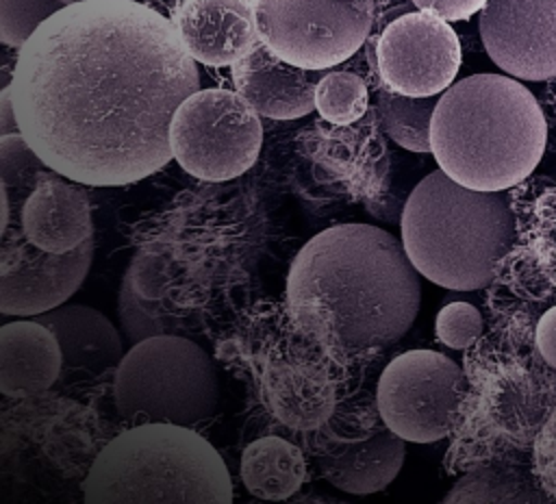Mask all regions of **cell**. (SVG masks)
Segmentation results:
<instances>
[{
	"instance_id": "8992f818",
	"label": "cell",
	"mask_w": 556,
	"mask_h": 504,
	"mask_svg": "<svg viewBox=\"0 0 556 504\" xmlns=\"http://www.w3.org/2000/svg\"><path fill=\"white\" fill-rule=\"evenodd\" d=\"M113 402L130 426L167 421L191 428L217 408V369L191 339L156 335L130 345L122 356L113 378Z\"/></svg>"
},
{
	"instance_id": "e0dca14e",
	"label": "cell",
	"mask_w": 556,
	"mask_h": 504,
	"mask_svg": "<svg viewBox=\"0 0 556 504\" xmlns=\"http://www.w3.org/2000/svg\"><path fill=\"white\" fill-rule=\"evenodd\" d=\"M35 319L54 332L65 378H93L117 367L126 354L117 328L91 306L65 304L35 315Z\"/></svg>"
},
{
	"instance_id": "8fae6325",
	"label": "cell",
	"mask_w": 556,
	"mask_h": 504,
	"mask_svg": "<svg viewBox=\"0 0 556 504\" xmlns=\"http://www.w3.org/2000/svg\"><path fill=\"white\" fill-rule=\"evenodd\" d=\"M93 259V241L56 254L35 248L17 226L2 232L0 245V313L41 315L61 306L85 280Z\"/></svg>"
},
{
	"instance_id": "4fadbf2b",
	"label": "cell",
	"mask_w": 556,
	"mask_h": 504,
	"mask_svg": "<svg viewBox=\"0 0 556 504\" xmlns=\"http://www.w3.org/2000/svg\"><path fill=\"white\" fill-rule=\"evenodd\" d=\"M267 408L291 430H313L334 411V380L319 356L306 350L271 352L261 369Z\"/></svg>"
},
{
	"instance_id": "ac0fdd59",
	"label": "cell",
	"mask_w": 556,
	"mask_h": 504,
	"mask_svg": "<svg viewBox=\"0 0 556 504\" xmlns=\"http://www.w3.org/2000/svg\"><path fill=\"white\" fill-rule=\"evenodd\" d=\"M63 371L54 332L37 319L7 322L0 328V391L9 398L37 395Z\"/></svg>"
},
{
	"instance_id": "d6986e66",
	"label": "cell",
	"mask_w": 556,
	"mask_h": 504,
	"mask_svg": "<svg viewBox=\"0 0 556 504\" xmlns=\"http://www.w3.org/2000/svg\"><path fill=\"white\" fill-rule=\"evenodd\" d=\"M404 439L393 430L378 432L365 441L345 443L317 458L321 476L343 493L367 495L382 491L402 469Z\"/></svg>"
},
{
	"instance_id": "ba28073f",
	"label": "cell",
	"mask_w": 556,
	"mask_h": 504,
	"mask_svg": "<svg viewBox=\"0 0 556 504\" xmlns=\"http://www.w3.org/2000/svg\"><path fill=\"white\" fill-rule=\"evenodd\" d=\"M376 0H254L261 43L280 59L330 70L348 61L367 39Z\"/></svg>"
},
{
	"instance_id": "f1b7e54d",
	"label": "cell",
	"mask_w": 556,
	"mask_h": 504,
	"mask_svg": "<svg viewBox=\"0 0 556 504\" xmlns=\"http://www.w3.org/2000/svg\"><path fill=\"white\" fill-rule=\"evenodd\" d=\"M15 133H20V124H17V115L11 98V87L7 85L0 91V137L15 135Z\"/></svg>"
},
{
	"instance_id": "52a82bcc",
	"label": "cell",
	"mask_w": 556,
	"mask_h": 504,
	"mask_svg": "<svg viewBox=\"0 0 556 504\" xmlns=\"http://www.w3.org/2000/svg\"><path fill=\"white\" fill-rule=\"evenodd\" d=\"M178 165L195 178L222 182L250 169L263 146L256 109L230 89H198L180 102L169 124Z\"/></svg>"
},
{
	"instance_id": "277c9868",
	"label": "cell",
	"mask_w": 556,
	"mask_h": 504,
	"mask_svg": "<svg viewBox=\"0 0 556 504\" xmlns=\"http://www.w3.org/2000/svg\"><path fill=\"white\" fill-rule=\"evenodd\" d=\"M513 237L515 217L504 191L465 187L441 167L417 182L402 213V245L410 263L454 291L486 287Z\"/></svg>"
},
{
	"instance_id": "83f0119b",
	"label": "cell",
	"mask_w": 556,
	"mask_h": 504,
	"mask_svg": "<svg viewBox=\"0 0 556 504\" xmlns=\"http://www.w3.org/2000/svg\"><path fill=\"white\" fill-rule=\"evenodd\" d=\"M536 350L543 363L556 369V304L547 308L536 324Z\"/></svg>"
},
{
	"instance_id": "6da1fadb",
	"label": "cell",
	"mask_w": 556,
	"mask_h": 504,
	"mask_svg": "<svg viewBox=\"0 0 556 504\" xmlns=\"http://www.w3.org/2000/svg\"><path fill=\"white\" fill-rule=\"evenodd\" d=\"M20 133L48 167L91 187L132 185L169 163V124L200 89L176 26L141 0H83L17 50Z\"/></svg>"
},
{
	"instance_id": "4316f807",
	"label": "cell",
	"mask_w": 556,
	"mask_h": 504,
	"mask_svg": "<svg viewBox=\"0 0 556 504\" xmlns=\"http://www.w3.org/2000/svg\"><path fill=\"white\" fill-rule=\"evenodd\" d=\"M419 11L432 13L445 22L469 20L473 13L482 11L486 0H410Z\"/></svg>"
},
{
	"instance_id": "30bf717a",
	"label": "cell",
	"mask_w": 556,
	"mask_h": 504,
	"mask_svg": "<svg viewBox=\"0 0 556 504\" xmlns=\"http://www.w3.org/2000/svg\"><path fill=\"white\" fill-rule=\"evenodd\" d=\"M376 67L382 85L395 93L441 96L458 74L460 41L445 20L417 9L380 33Z\"/></svg>"
},
{
	"instance_id": "3957f363",
	"label": "cell",
	"mask_w": 556,
	"mask_h": 504,
	"mask_svg": "<svg viewBox=\"0 0 556 504\" xmlns=\"http://www.w3.org/2000/svg\"><path fill=\"white\" fill-rule=\"evenodd\" d=\"M432 154L456 182L506 191L528 178L547 143V122L532 91L515 76L473 74L437 102Z\"/></svg>"
},
{
	"instance_id": "cb8c5ba5",
	"label": "cell",
	"mask_w": 556,
	"mask_h": 504,
	"mask_svg": "<svg viewBox=\"0 0 556 504\" xmlns=\"http://www.w3.org/2000/svg\"><path fill=\"white\" fill-rule=\"evenodd\" d=\"M117 317L122 335L130 345L156 335L174 332L176 326V322H172V317L161 308L159 302H152L137 291L132 282V272H128L122 280L117 293Z\"/></svg>"
},
{
	"instance_id": "603a6c76",
	"label": "cell",
	"mask_w": 556,
	"mask_h": 504,
	"mask_svg": "<svg viewBox=\"0 0 556 504\" xmlns=\"http://www.w3.org/2000/svg\"><path fill=\"white\" fill-rule=\"evenodd\" d=\"M534 495L515 469L478 467L450 489L445 502H536Z\"/></svg>"
},
{
	"instance_id": "ffe728a7",
	"label": "cell",
	"mask_w": 556,
	"mask_h": 504,
	"mask_svg": "<svg viewBox=\"0 0 556 504\" xmlns=\"http://www.w3.org/2000/svg\"><path fill=\"white\" fill-rule=\"evenodd\" d=\"M245 489L261 500H287L306 478V461L300 448L282 437L252 441L239 461Z\"/></svg>"
},
{
	"instance_id": "7c38bea8",
	"label": "cell",
	"mask_w": 556,
	"mask_h": 504,
	"mask_svg": "<svg viewBox=\"0 0 556 504\" xmlns=\"http://www.w3.org/2000/svg\"><path fill=\"white\" fill-rule=\"evenodd\" d=\"M480 37L491 61L508 76H556V0H486Z\"/></svg>"
},
{
	"instance_id": "5b68a950",
	"label": "cell",
	"mask_w": 556,
	"mask_h": 504,
	"mask_svg": "<svg viewBox=\"0 0 556 504\" xmlns=\"http://www.w3.org/2000/svg\"><path fill=\"white\" fill-rule=\"evenodd\" d=\"M83 497L89 504H228L232 482L219 452L189 426L137 424L96 456Z\"/></svg>"
},
{
	"instance_id": "44dd1931",
	"label": "cell",
	"mask_w": 556,
	"mask_h": 504,
	"mask_svg": "<svg viewBox=\"0 0 556 504\" xmlns=\"http://www.w3.org/2000/svg\"><path fill=\"white\" fill-rule=\"evenodd\" d=\"M439 96H404L387 87L378 91L376 115L380 128L410 152H432L430 128Z\"/></svg>"
},
{
	"instance_id": "7a4b0ae2",
	"label": "cell",
	"mask_w": 556,
	"mask_h": 504,
	"mask_svg": "<svg viewBox=\"0 0 556 504\" xmlns=\"http://www.w3.org/2000/svg\"><path fill=\"white\" fill-rule=\"evenodd\" d=\"M421 300L419 272L404 245L369 224H339L315 235L293 259L287 302L317 345L356 354L395 343Z\"/></svg>"
},
{
	"instance_id": "2e32d148",
	"label": "cell",
	"mask_w": 556,
	"mask_h": 504,
	"mask_svg": "<svg viewBox=\"0 0 556 504\" xmlns=\"http://www.w3.org/2000/svg\"><path fill=\"white\" fill-rule=\"evenodd\" d=\"M72 182L52 169L35 185L22 204V232L43 252L63 254L91 239L89 200L85 191Z\"/></svg>"
},
{
	"instance_id": "9c48e42d",
	"label": "cell",
	"mask_w": 556,
	"mask_h": 504,
	"mask_svg": "<svg viewBox=\"0 0 556 504\" xmlns=\"http://www.w3.org/2000/svg\"><path fill=\"white\" fill-rule=\"evenodd\" d=\"M463 391L465 374L450 356L408 350L382 369L376 406L384 426L404 441L432 443L452 432Z\"/></svg>"
},
{
	"instance_id": "484cf974",
	"label": "cell",
	"mask_w": 556,
	"mask_h": 504,
	"mask_svg": "<svg viewBox=\"0 0 556 504\" xmlns=\"http://www.w3.org/2000/svg\"><path fill=\"white\" fill-rule=\"evenodd\" d=\"M437 339L454 350H465L473 345L482 335V315L469 302L445 304L434 322Z\"/></svg>"
},
{
	"instance_id": "d4e9b609",
	"label": "cell",
	"mask_w": 556,
	"mask_h": 504,
	"mask_svg": "<svg viewBox=\"0 0 556 504\" xmlns=\"http://www.w3.org/2000/svg\"><path fill=\"white\" fill-rule=\"evenodd\" d=\"M63 7V0H0L2 43L20 50L26 39Z\"/></svg>"
},
{
	"instance_id": "9a60e30c",
	"label": "cell",
	"mask_w": 556,
	"mask_h": 504,
	"mask_svg": "<svg viewBox=\"0 0 556 504\" xmlns=\"http://www.w3.org/2000/svg\"><path fill=\"white\" fill-rule=\"evenodd\" d=\"M326 70H306L258 43L232 65L235 89L271 119H298L315 109V89Z\"/></svg>"
},
{
	"instance_id": "7402d4cb",
	"label": "cell",
	"mask_w": 556,
	"mask_h": 504,
	"mask_svg": "<svg viewBox=\"0 0 556 504\" xmlns=\"http://www.w3.org/2000/svg\"><path fill=\"white\" fill-rule=\"evenodd\" d=\"M369 106L365 80L345 70H326L315 89V109L332 126H350L358 122Z\"/></svg>"
},
{
	"instance_id": "f546056e",
	"label": "cell",
	"mask_w": 556,
	"mask_h": 504,
	"mask_svg": "<svg viewBox=\"0 0 556 504\" xmlns=\"http://www.w3.org/2000/svg\"><path fill=\"white\" fill-rule=\"evenodd\" d=\"M65 4H74V2H83V0H63Z\"/></svg>"
},
{
	"instance_id": "5bb4252c",
	"label": "cell",
	"mask_w": 556,
	"mask_h": 504,
	"mask_svg": "<svg viewBox=\"0 0 556 504\" xmlns=\"http://www.w3.org/2000/svg\"><path fill=\"white\" fill-rule=\"evenodd\" d=\"M172 22L187 52L211 67H232L261 43L254 0H180Z\"/></svg>"
},
{
	"instance_id": "4dcf8cb0",
	"label": "cell",
	"mask_w": 556,
	"mask_h": 504,
	"mask_svg": "<svg viewBox=\"0 0 556 504\" xmlns=\"http://www.w3.org/2000/svg\"><path fill=\"white\" fill-rule=\"evenodd\" d=\"M174 2H176V4H178V2H180V0H174Z\"/></svg>"
}]
</instances>
